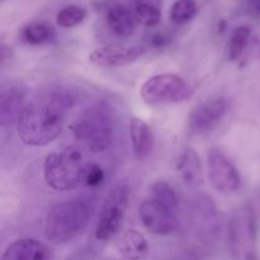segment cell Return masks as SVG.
I'll return each instance as SVG.
<instances>
[{
  "mask_svg": "<svg viewBox=\"0 0 260 260\" xmlns=\"http://www.w3.org/2000/svg\"><path fill=\"white\" fill-rule=\"evenodd\" d=\"M2 260H53V251L35 239H19L5 249Z\"/></svg>",
  "mask_w": 260,
  "mask_h": 260,
  "instance_id": "12",
  "label": "cell"
},
{
  "mask_svg": "<svg viewBox=\"0 0 260 260\" xmlns=\"http://www.w3.org/2000/svg\"><path fill=\"white\" fill-rule=\"evenodd\" d=\"M119 250L129 260L145 258L149 251V243L140 231L128 230L119 239Z\"/></svg>",
  "mask_w": 260,
  "mask_h": 260,
  "instance_id": "18",
  "label": "cell"
},
{
  "mask_svg": "<svg viewBox=\"0 0 260 260\" xmlns=\"http://www.w3.org/2000/svg\"><path fill=\"white\" fill-rule=\"evenodd\" d=\"M144 55V50L137 46L108 45L95 48L89 55V61L101 68H119L136 62Z\"/></svg>",
  "mask_w": 260,
  "mask_h": 260,
  "instance_id": "11",
  "label": "cell"
},
{
  "mask_svg": "<svg viewBox=\"0 0 260 260\" xmlns=\"http://www.w3.org/2000/svg\"><path fill=\"white\" fill-rule=\"evenodd\" d=\"M140 93L145 103L159 106L185 101L190 95V88L179 75L159 74L147 79Z\"/></svg>",
  "mask_w": 260,
  "mask_h": 260,
  "instance_id": "6",
  "label": "cell"
},
{
  "mask_svg": "<svg viewBox=\"0 0 260 260\" xmlns=\"http://www.w3.org/2000/svg\"><path fill=\"white\" fill-rule=\"evenodd\" d=\"M88 12L80 5H68L56 15V22L62 28H73L85 20Z\"/></svg>",
  "mask_w": 260,
  "mask_h": 260,
  "instance_id": "22",
  "label": "cell"
},
{
  "mask_svg": "<svg viewBox=\"0 0 260 260\" xmlns=\"http://www.w3.org/2000/svg\"><path fill=\"white\" fill-rule=\"evenodd\" d=\"M179 178L189 188H198L203 184V167L200 155L193 149H185L177 160Z\"/></svg>",
  "mask_w": 260,
  "mask_h": 260,
  "instance_id": "14",
  "label": "cell"
},
{
  "mask_svg": "<svg viewBox=\"0 0 260 260\" xmlns=\"http://www.w3.org/2000/svg\"><path fill=\"white\" fill-rule=\"evenodd\" d=\"M198 12L194 0H175L170 9V19L175 24H185L196 17Z\"/></svg>",
  "mask_w": 260,
  "mask_h": 260,
  "instance_id": "23",
  "label": "cell"
},
{
  "mask_svg": "<svg viewBox=\"0 0 260 260\" xmlns=\"http://www.w3.org/2000/svg\"><path fill=\"white\" fill-rule=\"evenodd\" d=\"M132 13L137 22L146 27H154L161 20L159 0H134Z\"/></svg>",
  "mask_w": 260,
  "mask_h": 260,
  "instance_id": "19",
  "label": "cell"
},
{
  "mask_svg": "<svg viewBox=\"0 0 260 260\" xmlns=\"http://www.w3.org/2000/svg\"><path fill=\"white\" fill-rule=\"evenodd\" d=\"M129 136L135 157L137 160L147 159L154 149V135L149 124L140 118H132L129 122Z\"/></svg>",
  "mask_w": 260,
  "mask_h": 260,
  "instance_id": "16",
  "label": "cell"
},
{
  "mask_svg": "<svg viewBox=\"0 0 260 260\" xmlns=\"http://www.w3.org/2000/svg\"><path fill=\"white\" fill-rule=\"evenodd\" d=\"M139 216L145 229L159 236H167L175 233L179 225L177 211L162 205L152 197L140 205Z\"/></svg>",
  "mask_w": 260,
  "mask_h": 260,
  "instance_id": "8",
  "label": "cell"
},
{
  "mask_svg": "<svg viewBox=\"0 0 260 260\" xmlns=\"http://www.w3.org/2000/svg\"><path fill=\"white\" fill-rule=\"evenodd\" d=\"M73 96L63 90L43 94L28 103L17 122L19 139L28 146H46L61 135Z\"/></svg>",
  "mask_w": 260,
  "mask_h": 260,
  "instance_id": "1",
  "label": "cell"
},
{
  "mask_svg": "<svg viewBox=\"0 0 260 260\" xmlns=\"http://www.w3.org/2000/svg\"><path fill=\"white\" fill-rule=\"evenodd\" d=\"M251 29L248 25H239L231 35L230 41H229V58L230 60H238L248 46L249 40H250Z\"/></svg>",
  "mask_w": 260,
  "mask_h": 260,
  "instance_id": "20",
  "label": "cell"
},
{
  "mask_svg": "<svg viewBox=\"0 0 260 260\" xmlns=\"http://www.w3.org/2000/svg\"><path fill=\"white\" fill-rule=\"evenodd\" d=\"M90 220V207L81 200L66 201L51 208L46 218L45 233L48 240L63 244L83 233Z\"/></svg>",
  "mask_w": 260,
  "mask_h": 260,
  "instance_id": "3",
  "label": "cell"
},
{
  "mask_svg": "<svg viewBox=\"0 0 260 260\" xmlns=\"http://www.w3.org/2000/svg\"><path fill=\"white\" fill-rule=\"evenodd\" d=\"M73 132L90 151L102 152L109 147L113 137V122L106 102H98L86 109L74 124Z\"/></svg>",
  "mask_w": 260,
  "mask_h": 260,
  "instance_id": "4",
  "label": "cell"
},
{
  "mask_svg": "<svg viewBox=\"0 0 260 260\" xmlns=\"http://www.w3.org/2000/svg\"><path fill=\"white\" fill-rule=\"evenodd\" d=\"M106 20L109 29L116 36L127 38L136 29V18L132 10L118 3H111L106 9Z\"/></svg>",
  "mask_w": 260,
  "mask_h": 260,
  "instance_id": "15",
  "label": "cell"
},
{
  "mask_svg": "<svg viewBox=\"0 0 260 260\" xmlns=\"http://www.w3.org/2000/svg\"><path fill=\"white\" fill-rule=\"evenodd\" d=\"M229 244L236 260H255L256 218L250 202L241 203L231 213Z\"/></svg>",
  "mask_w": 260,
  "mask_h": 260,
  "instance_id": "5",
  "label": "cell"
},
{
  "mask_svg": "<svg viewBox=\"0 0 260 260\" xmlns=\"http://www.w3.org/2000/svg\"><path fill=\"white\" fill-rule=\"evenodd\" d=\"M246 12L250 17L260 18V0H246Z\"/></svg>",
  "mask_w": 260,
  "mask_h": 260,
  "instance_id": "25",
  "label": "cell"
},
{
  "mask_svg": "<svg viewBox=\"0 0 260 260\" xmlns=\"http://www.w3.org/2000/svg\"><path fill=\"white\" fill-rule=\"evenodd\" d=\"M129 201V188L126 184H118L107 196L99 215L95 229V238L107 241L118 233L126 216Z\"/></svg>",
  "mask_w": 260,
  "mask_h": 260,
  "instance_id": "7",
  "label": "cell"
},
{
  "mask_svg": "<svg viewBox=\"0 0 260 260\" xmlns=\"http://www.w3.org/2000/svg\"><path fill=\"white\" fill-rule=\"evenodd\" d=\"M229 111L225 98H212L196 107L189 116L188 126L193 135H205L212 131L223 119Z\"/></svg>",
  "mask_w": 260,
  "mask_h": 260,
  "instance_id": "10",
  "label": "cell"
},
{
  "mask_svg": "<svg viewBox=\"0 0 260 260\" xmlns=\"http://www.w3.org/2000/svg\"><path fill=\"white\" fill-rule=\"evenodd\" d=\"M104 179V172L99 165L90 164L89 162L88 168H86L85 177H84V184L89 185V187H96V185L102 184Z\"/></svg>",
  "mask_w": 260,
  "mask_h": 260,
  "instance_id": "24",
  "label": "cell"
},
{
  "mask_svg": "<svg viewBox=\"0 0 260 260\" xmlns=\"http://www.w3.org/2000/svg\"><path fill=\"white\" fill-rule=\"evenodd\" d=\"M151 197L172 210H179V197L174 188L165 180H157L151 185Z\"/></svg>",
  "mask_w": 260,
  "mask_h": 260,
  "instance_id": "21",
  "label": "cell"
},
{
  "mask_svg": "<svg viewBox=\"0 0 260 260\" xmlns=\"http://www.w3.org/2000/svg\"><path fill=\"white\" fill-rule=\"evenodd\" d=\"M208 177L211 184L221 193H234L241 184L240 174L231 160L217 149H211L207 155Z\"/></svg>",
  "mask_w": 260,
  "mask_h": 260,
  "instance_id": "9",
  "label": "cell"
},
{
  "mask_svg": "<svg viewBox=\"0 0 260 260\" xmlns=\"http://www.w3.org/2000/svg\"><path fill=\"white\" fill-rule=\"evenodd\" d=\"M25 93L23 89L7 88L0 95V123L4 128L17 124L23 109L25 108Z\"/></svg>",
  "mask_w": 260,
  "mask_h": 260,
  "instance_id": "13",
  "label": "cell"
},
{
  "mask_svg": "<svg viewBox=\"0 0 260 260\" xmlns=\"http://www.w3.org/2000/svg\"><path fill=\"white\" fill-rule=\"evenodd\" d=\"M57 33L53 25L42 20H32L19 29V40L28 46H42L52 42Z\"/></svg>",
  "mask_w": 260,
  "mask_h": 260,
  "instance_id": "17",
  "label": "cell"
},
{
  "mask_svg": "<svg viewBox=\"0 0 260 260\" xmlns=\"http://www.w3.org/2000/svg\"><path fill=\"white\" fill-rule=\"evenodd\" d=\"M85 155L80 147L69 146L61 152L50 154L45 160V180L56 190H71L84 184L86 168Z\"/></svg>",
  "mask_w": 260,
  "mask_h": 260,
  "instance_id": "2",
  "label": "cell"
}]
</instances>
